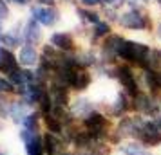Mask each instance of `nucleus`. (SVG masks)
I'll return each instance as SVG.
<instances>
[{
    "instance_id": "obj_1",
    "label": "nucleus",
    "mask_w": 161,
    "mask_h": 155,
    "mask_svg": "<svg viewBox=\"0 0 161 155\" xmlns=\"http://www.w3.org/2000/svg\"><path fill=\"white\" fill-rule=\"evenodd\" d=\"M119 56L127 61H136V63H147L150 56V49L145 44H136V42H123L119 49Z\"/></svg>"
},
{
    "instance_id": "obj_2",
    "label": "nucleus",
    "mask_w": 161,
    "mask_h": 155,
    "mask_svg": "<svg viewBox=\"0 0 161 155\" xmlns=\"http://www.w3.org/2000/svg\"><path fill=\"white\" fill-rule=\"evenodd\" d=\"M136 135L139 137V141L143 144H148V146H154V144L161 142V130L158 123H143V126L138 130Z\"/></svg>"
},
{
    "instance_id": "obj_3",
    "label": "nucleus",
    "mask_w": 161,
    "mask_h": 155,
    "mask_svg": "<svg viewBox=\"0 0 161 155\" xmlns=\"http://www.w3.org/2000/svg\"><path fill=\"white\" fill-rule=\"evenodd\" d=\"M119 23L123 27H127V29H143L145 27V16L141 15L139 11L132 9V11H127L119 18Z\"/></svg>"
},
{
    "instance_id": "obj_4",
    "label": "nucleus",
    "mask_w": 161,
    "mask_h": 155,
    "mask_svg": "<svg viewBox=\"0 0 161 155\" xmlns=\"http://www.w3.org/2000/svg\"><path fill=\"white\" fill-rule=\"evenodd\" d=\"M85 126H87L89 133L96 137V135H100L102 132H105V128H107V119L100 116V114H89L87 117H85Z\"/></svg>"
},
{
    "instance_id": "obj_5",
    "label": "nucleus",
    "mask_w": 161,
    "mask_h": 155,
    "mask_svg": "<svg viewBox=\"0 0 161 155\" xmlns=\"http://www.w3.org/2000/svg\"><path fill=\"white\" fill-rule=\"evenodd\" d=\"M118 80L121 81V85H123L130 94H136V96H138V85H136L134 74H132V70L129 67H119V69H118Z\"/></svg>"
},
{
    "instance_id": "obj_6",
    "label": "nucleus",
    "mask_w": 161,
    "mask_h": 155,
    "mask_svg": "<svg viewBox=\"0 0 161 155\" xmlns=\"http://www.w3.org/2000/svg\"><path fill=\"white\" fill-rule=\"evenodd\" d=\"M33 18L42 25H53L56 20V11L51 8H33Z\"/></svg>"
},
{
    "instance_id": "obj_7",
    "label": "nucleus",
    "mask_w": 161,
    "mask_h": 155,
    "mask_svg": "<svg viewBox=\"0 0 161 155\" xmlns=\"http://www.w3.org/2000/svg\"><path fill=\"white\" fill-rule=\"evenodd\" d=\"M16 69H18V67H16L15 56H13L9 51H6L4 47H0V70L11 74V72H15Z\"/></svg>"
},
{
    "instance_id": "obj_8",
    "label": "nucleus",
    "mask_w": 161,
    "mask_h": 155,
    "mask_svg": "<svg viewBox=\"0 0 161 155\" xmlns=\"http://www.w3.org/2000/svg\"><path fill=\"white\" fill-rule=\"evenodd\" d=\"M18 61H20V65L24 67H31L35 65L38 61V52L36 49L33 47V45H25L20 49V54H18Z\"/></svg>"
},
{
    "instance_id": "obj_9",
    "label": "nucleus",
    "mask_w": 161,
    "mask_h": 155,
    "mask_svg": "<svg viewBox=\"0 0 161 155\" xmlns=\"http://www.w3.org/2000/svg\"><path fill=\"white\" fill-rule=\"evenodd\" d=\"M141 126H143V123H141L139 119H136V117H125L123 121H121V125H119L118 130H119L121 135H136Z\"/></svg>"
},
{
    "instance_id": "obj_10",
    "label": "nucleus",
    "mask_w": 161,
    "mask_h": 155,
    "mask_svg": "<svg viewBox=\"0 0 161 155\" xmlns=\"http://www.w3.org/2000/svg\"><path fill=\"white\" fill-rule=\"evenodd\" d=\"M125 40H121L119 36H110L105 45H103V54H105V58L107 59H112L116 54H119V49H121V44H123Z\"/></svg>"
},
{
    "instance_id": "obj_11",
    "label": "nucleus",
    "mask_w": 161,
    "mask_h": 155,
    "mask_svg": "<svg viewBox=\"0 0 161 155\" xmlns=\"http://www.w3.org/2000/svg\"><path fill=\"white\" fill-rule=\"evenodd\" d=\"M51 45L58 47L62 51H69V49H73V38L65 33H54L51 36Z\"/></svg>"
},
{
    "instance_id": "obj_12",
    "label": "nucleus",
    "mask_w": 161,
    "mask_h": 155,
    "mask_svg": "<svg viewBox=\"0 0 161 155\" xmlns=\"http://www.w3.org/2000/svg\"><path fill=\"white\" fill-rule=\"evenodd\" d=\"M25 40H27L29 45L40 42V29H38V22L35 20V18L29 20L27 25H25Z\"/></svg>"
},
{
    "instance_id": "obj_13",
    "label": "nucleus",
    "mask_w": 161,
    "mask_h": 155,
    "mask_svg": "<svg viewBox=\"0 0 161 155\" xmlns=\"http://www.w3.org/2000/svg\"><path fill=\"white\" fill-rule=\"evenodd\" d=\"M53 103L58 105V106H65L67 105V90L62 85L53 87Z\"/></svg>"
},
{
    "instance_id": "obj_14",
    "label": "nucleus",
    "mask_w": 161,
    "mask_h": 155,
    "mask_svg": "<svg viewBox=\"0 0 161 155\" xmlns=\"http://www.w3.org/2000/svg\"><path fill=\"white\" fill-rule=\"evenodd\" d=\"M134 106H136L139 112H143V114H150V112L154 110V105L150 103L148 96H145V94H138V96H136V105H134Z\"/></svg>"
},
{
    "instance_id": "obj_15",
    "label": "nucleus",
    "mask_w": 161,
    "mask_h": 155,
    "mask_svg": "<svg viewBox=\"0 0 161 155\" xmlns=\"http://www.w3.org/2000/svg\"><path fill=\"white\" fill-rule=\"evenodd\" d=\"M25 152H27V155H42V141L36 135L33 139L25 141Z\"/></svg>"
},
{
    "instance_id": "obj_16",
    "label": "nucleus",
    "mask_w": 161,
    "mask_h": 155,
    "mask_svg": "<svg viewBox=\"0 0 161 155\" xmlns=\"http://www.w3.org/2000/svg\"><path fill=\"white\" fill-rule=\"evenodd\" d=\"M25 103H13V108H11V119L15 123H20L25 119Z\"/></svg>"
},
{
    "instance_id": "obj_17",
    "label": "nucleus",
    "mask_w": 161,
    "mask_h": 155,
    "mask_svg": "<svg viewBox=\"0 0 161 155\" xmlns=\"http://www.w3.org/2000/svg\"><path fill=\"white\" fill-rule=\"evenodd\" d=\"M89 81H91V76H89L87 72H76L74 81H73V87L76 90H83L89 85Z\"/></svg>"
},
{
    "instance_id": "obj_18",
    "label": "nucleus",
    "mask_w": 161,
    "mask_h": 155,
    "mask_svg": "<svg viewBox=\"0 0 161 155\" xmlns=\"http://www.w3.org/2000/svg\"><path fill=\"white\" fill-rule=\"evenodd\" d=\"M44 144H45V152L49 155H54L56 152H58V141H56V137L53 135V133H47L44 137Z\"/></svg>"
},
{
    "instance_id": "obj_19",
    "label": "nucleus",
    "mask_w": 161,
    "mask_h": 155,
    "mask_svg": "<svg viewBox=\"0 0 161 155\" xmlns=\"http://www.w3.org/2000/svg\"><path fill=\"white\" fill-rule=\"evenodd\" d=\"M22 123H24V130L36 133V128H38V117H36V114H27Z\"/></svg>"
},
{
    "instance_id": "obj_20",
    "label": "nucleus",
    "mask_w": 161,
    "mask_h": 155,
    "mask_svg": "<svg viewBox=\"0 0 161 155\" xmlns=\"http://www.w3.org/2000/svg\"><path fill=\"white\" fill-rule=\"evenodd\" d=\"M74 112H76V114H80V116L92 114V112H91V105H89L87 99H78L76 105H74Z\"/></svg>"
},
{
    "instance_id": "obj_21",
    "label": "nucleus",
    "mask_w": 161,
    "mask_h": 155,
    "mask_svg": "<svg viewBox=\"0 0 161 155\" xmlns=\"http://www.w3.org/2000/svg\"><path fill=\"white\" fill-rule=\"evenodd\" d=\"M11 108H13V103H9L8 99L0 96V117H8L11 116Z\"/></svg>"
},
{
    "instance_id": "obj_22",
    "label": "nucleus",
    "mask_w": 161,
    "mask_h": 155,
    "mask_svg": "<svg viewBox=\"0 0 161 155\" xmlns=\"http://www.w3.org/2000/svg\"><path fill=\"white\" fill-rule=\"evenodd\" d=\"M38 103H40V106H42V110H44V112H49V110L53 108V97L49 96L47 92H44Z\"/></svg>"
},
{
    "instance_id": "obj_23",
    "label": "nucleus",
    "mask_w": 161,
    "mask_h": 155,
    "mask_svg": "<svg viewBox=\"0 0 161 155\" xmlns=\"http://www.w3.org/2000/svg\"><path fill=\"white\" fill-rule=\"evenodd\" d=\"M45 125H47V128H49L51 132H56V133H58L60 130H62L60 123L56 121V117H53V116H45Z\"/></svg>"
},
{
    "instance_id": "obj_24",
    "label": "nucleus",
    "mask_w": 161,
    "mask_h": 155,
    "mask_svg": "<svg viewBox=\"0 0 161 155\" xmlns=\"http://www.w3.org/2000/svg\"><path fill=\"white\" fill-rule=\"evenodd\" d=\"M125 108H127V103H125V96H123V94H119V96H118L116 105L112 106V112H114V114H121Z\"/></svg>"
},
{
    "instance_id": "obj_25",
    "label": "nucleus",
    "mask_w": 161,
    "mask_h": 155,
    "mask_svg": "<svg viewBox=\"0 0 161 155\" xmlns=\"http://www.w3.org/2000/svg\"><path fill=\"white\" fill-rule=\"evenodd\" d=\"M83 18H87L89 22H92V23H100V16L96 15V13H89V11H83V9H80L78 11Z\"/></svg>"
},
{
    "instance_id": "obj_26",
    "label": "nucleus",
    "mask_w": 161,
    "mask_h": 155,
    "mask_svg": "<svg viewBox=\"0 0 161 155\" xmlns=\"http://www.w3.org/2000/svg\"><path fill=\"white\" fill-rule=\"evenodd\" d=\"M2 44L8 45V47H16L18 45V38L13 36V34H6V36H2Z\"/></svg>"
},
{
    "instance_id": "obj_27",
    "label": "nucleus",
    "mask_w": 161,
    "mask_h": 155,
    "mask_svg": "<svg viewBox=\"0 0 161 155\" xmlns=\"http://www.w3.org/2000/svg\"><path fill=\"white\" fill-rule=\"evenodd\" d=\"M161 52L159 51H154V52H150V56H148V59H150V65L152 67H159V63H161Z\"/></svg>"
},
{
    "instance_id": "obj_28",
    "label": "nucleus",
    "mask_w": 161,
    "mask_h": 155,
    "mask_svg": "<svg viewBox=\"0 0 161 155\" xmlns=\"http://www.w3.org/2000/svg\"><path fill=\"white\" fill-rule=\"evenodd\" d=\"M107 33H109V25L107 23H103V22L96 23V36H103Z\"/></svg>"
},
{
    "instance_id": "obj_29",
    "label": "nucleus",
    "mask_w": 161,
    "mask_h": 155,
    "mask_svg": "<svg viewBox=\"0 0 161 155\" xmlns=\"http://www.w3.org/2000/svg\"><path fill=\"white\" fill-rule=\"evenodd\" d=\"M125 153L127 155H143V150L136 144H130L129 148H125Z\"/></svg>"
},
{
    "instance_id": "obj_30",
    "label": "nucleus",
    "mask_w": 161,
    "mask_h": 155,
    "mask_svg": "<svg viewBox=\"0 0 161 155\" xmlns=\"http://www.w3.org/2000/svg\"><path fill=\"white\" fill-rule=\"evenodd\" d=\"M8 16H9L8 4H6V0H0V20H4V18H8Z\"/></svg>"
},
{
    "instance_id": "obj_31",
    "label": "nucleus",
    "mask_w": 161,
    "mask_h": 155,
    "mask_svg": "<svg viewBox=\"0 0 161 155\" xmlns=\"http://www.w3.org/2000/svg\"><path fill=\"white\" fill-rule=\"evenodd\" d=\"M13 90V85L9 81H6L4 78H0V94H4V92H11Z\"/></svg>"
},
{
    "instance_id": "obj_32",
    "label": "nucleus",
    "mask_w": 161,
    "mask_h": 155,
    "mask_svg": "<svg viewBox=\"0 0 161 155\" xmlns=\"http://www.w3.org/2000/svg\"><path fill=\"white\" fill-rule=\"evenodd\" d=\"M103 4H110V6H114V8H118V6H121L125 0H102Z\"/></svg>"
},
{
    "instance_id": "obj_33",
    "label": "nucleus",
    "mask_w": 161,
    "mask_h": 155,
    "mask_svg": "<svg viewBox=\"0 0 161 155\" xmlns=\"http://www.w3.org/2000/svg\"><path fill=\"white\" fill-rule=\"evenodd\" d=\"M81 2H83L85 6H96V4H100L102 0H81Z\"/></svg>"
},
{
    "instance_id": "obj_34",
    "label": "nucleus",
    "mask_w": 161,
    "mask_h": 155,
    "mask_svg": "<svg viewBox=\"0 0 161 155\" xmlns=\"http://www.w3.org/2000/svg\"><path fill=\"white\" fill-rule=\"evenodd\" d=\"M15 4H18V6H25V4H29L31 0H13Z\"/></svg>"
},
{
    "instance_id": "obj_35",
    "label": "nucleus",
    "mask_w": 161,
    "mask_h": 155,
    "mask_svg": "<svg viewBox=\"0 0 161 155\" xmlns=\"http://www.w3.org/2000/svg\"><path fill=\"white\" fill-rule=\"evenodd\" d=\"M38 2H40V4H53L54 0H38Z\"/></svg>"
},
{
    "instance_id": "obj_36",
    "label": "nucleus",
    "mask_w": 161,
    "mask_h": 155,
    "mask_svg": "<svg viewBox=\"0 0 161 155\" xmlns=\"http://www.w3.org/2000/svg\"><path fill=\"white\" fill-rule=\"evenodd\" d=\"M158 34L161 36V23H159V27H158Z\"/></svg>"
},
{
    "instance_id": "obj_37",
    "label": "nucleus",
    "mask_w": 161,
    "mask_h": 155,
    "mask_svg": "<svg viewBox=\"0 0 161 155\" xmlns=\"http://www.w3.org/2000/svg\"><path fill=\"white\" fill-rule=\"evenodd\" d=\"M132 2H147V0H132Z\"/></svg>"
},
{
    "instance_id": "obj_38",
    "label": "nucleus",
    "mask_w": 161,
    "mask_h": 155,
    "mask_svg": "<svg viewBox=\"0 0 161 155\" xmlns=\"http://www.w3.org/2000/svg\"><path fill=\"white\" fill-rule=\"evenodd\" d=\"M158 2H159V4H161V0H158Z\"/></svg>"
},
{
    "instance_id": "obj_39",
    "label": "nucleus",
    "mask_w": 161,
    "mask_h": 155,
    "mask_svg": "<svg viewBox=\"0 0 161 155\" xmlns=\"http://www.w3.org/2000/svg\"><path fill=\"white\" fill-rule=\"evenodd\" d=\"M0 31H2V29H0Z\"/></svg>"
},
{
    "instance_id": "obj_40",
    "label": "nucleus",
    "mask_w": 161,
    "mask_h": 155,
    "mask_svg": "<svg viewBox=\"0 0 161 155\" xmlns=\"http://www.w3.org/2000/svg\"><path fill=\"white\" fill-rule=\"evenodd\" d=\"M0 155H2V153H0Z\"/></svg>"
}]
</instances>
